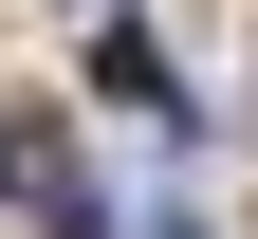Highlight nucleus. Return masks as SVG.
Listing matches in <instances>:
<instances>
[{
  "mask_svg": "<svg viewBox=\"0 0 258 239\" xmlns=\"http://www.w3.org/2000/svg\"><path fill=\"white\" fill-rule=\"evenodd\" d=\"M0 202H19L37 239H111V202H92V166L55 147V129H0Z\"/></svg>",
  "mask_w": 258,
  "mask_h": 239,
  "instance_id": "nucleus-1",
  "label": "nucleus"
},
{
  "mask_svg": "<svg viewBox=\"0 0 258 239\" xmlns=\"http://www.w3.org/2000/svg\"><path fill=\"white\" fill-rule=\"evenodd\" d=\"M148 239H203V221H148Z\"/></svg>",
  "mask_w": 258,
  "mask_h": 239,
  "instance_id": "nucleus-2",
  "label": "nucleus"
}]
</instances>
